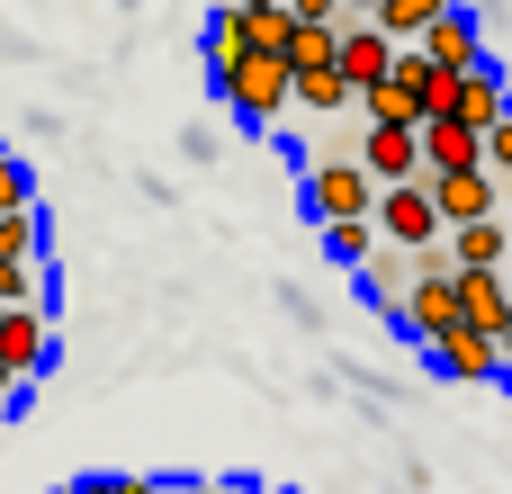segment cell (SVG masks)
Here are the masks:
<instances>
[{
    "mask_svg": "<svg viewBox=\"0 0 512 494\" xmlns=\"http://www.w3.org/2000/svg\"><path fill=\"white\" fill-rule=\"evenodd\" d=\"M0 369H9L18 387L54 369V306H9V324H0Z\"/></svg>",
    "mask_w": 512,
    "mask_h": 494,
    "instance_id": "6",
    "label": "cell"
},
{
    "mask_svg": "<svg viewBox=\"0 0 512 494\" xmlns=\"http://www.w3.org/2000/svg\"><path fill=\"white\" fill-rule=\"evenodd\" d=\"M378 9H387V0H342V18H378Z\"/></svg>",
    "mask_w": 512,
    "mask_h": 494,
    "instance_id": "24",
    "label": "cell"
},
{
    "mask_svg": "<svg viewBox=\"0 0 512 494\" xmlns=\"http://www.w3.org/2000/svg\"><path fill=\"white\" fill-rule=\"evenodd\" d=\"M36 252H45V225H36V207H27V216H0V270H9V261H36Z\"/></svg>",
    "mask_w": 512,
    "mask_h": 494,
    "instance_id": "19",
    "label": "cell"
},
{
    "mask_svg": "<svg viewBox=\"0 0 512 494\" xmlns=\"http://www.w3.org/2000/svg\"><path fill=\"white\" fill-rule=\"evenodd\" d=\"M423 351H432V369H441V378H468V387H495V378H512L504 333H477V324H459V333H441V342H423Z\"/></svg>",
    "mask_w": 512,
    "mask_h": 494,
    "instance_id": "5",
    "label": "cell"
},
{
    "mask_svg": "<svg viewBox=\"0 0 512 494\" xmlns=\"http://www.w3.org/2000/svg\"><path fill=\"white\" fill-rule=\"evenodd\" d=\"M441 117H459V126H477V135H495L512 117V90H504V72L495 63H477V72H450V108Z\"/></svg>",
    "mask_w": 512,
    "mask_h": 494,
    "instance_id": "7",
    "label": "cell"
},
{
    "mask_svg": "<svg viewBox=\"0 0 512 494\" xmlns=\"http://www.w3.org/2000/svg\"><path fill=\"white\" fill-rule=\"evenodd\" d=\"M450 270H512V216L450 225Z\"/></svg>",
    "mask_w": 512,
    "mask_h": 494,
    "instance_id": "14",
    "label": "cell"
},
{
    "mask_svg": "<svg viewBox=\"0 0 512 494\" xmlns=\"http://www.w3.org/2000/svg\"><path fill=\"white\" fill-rule=\"evenodd\" d=\"M198 54H207V72H234L243 54H261V36H252V9L216 0V9H207V36H198Z\"/></svg>",
    "mask_w": 512,
    "mask_h": 494,
    "instance_id": "12",
    "label": "cell"
},
{
    "mask_svg": "<svg viewBox=\"0 0 512 494\" xmlns=\"http://www.w3.org/2000/svg\"><path fill=\"white\" fill-rule=\"evenodd\" d=\"M414 342H441V333H459L468 324V297H459V270H450V243H432L423 252V279H414V297H405V315H396Z\"/></svg>",
    "mask_w": 512,
    "mask_h": 494,
    "instance_id": "3",
    "label": "cell"
},
{
    "mask_svg": "<svg viewBox=\"0 0 512 494\" xmlns=\"http://www.w3.org/2000/svg\"><path fill=\"white\" fill-rule=\"evenodd\" d=\"M432 198H441L450 225H486V216H504V180H495V171H432Z\"/></svg>",
    "mask_w": 512,
    "mask_h": 494,
    "instance_id": "10",
    "label": "cell"
},
{
    "mask_svg": "<svg viewBox=\"0 0 512 494\" xmlns=\"http://www.w3.org/2000/svg\"><path fill=\"white\" fill-rule=\"evenodd\" d=\"M27 198H36L27 162H18V153H0V216H27Z\"/></svg>",
    "mask_w": 512,
    "mask_h": 494,
    "instance_id": "20",
    "label": "cell"
},
{
    "mask_svg": "<svg viewBox=\"0 0 512 494\" xmlns=\"http://www.w3.org/2000/svg\"><path fill=\"white\" fill-rule=\"evenodd\" d=\"M360 162H369L378 189L423 180V126H369V135H360Z\"/></svg>",
    "mask_w": 512,
    "mask_h": 494,
    "instance_id": "9",
    "label": "cell"
},
{
    "mask_svg": "<svg viewBox=\"0 0 512 494\" xmlns=\"http://www.w3.org/2000/svg\"><path fill=\"white\" fill-rule=\"evenodd\" d=\"M0 153H9V144H0Z\"/></svg>",
    "mask_w": 512,
    "mask_h": 494,
    "instance_id": "29",
    "label": "cell"
},
{
    "mask_svg": "<svg viewBox=\"0 0 512 494\" xmlns=\"http://www.w3.org/2000/svg\"><path fill=\"white\" fill-rule=\"evenodd\" d=\"M216 99L243 117V126H279L297 108V63L288 54H243L234 72H216Z\"/></svg>",
    "mask_w": 512,
    "mask_h": 494,
    "instance_id": "1",
    "label": "cell"
},
{
    "mask_svg": "<svg viewBox=\"0 0 512 494\" xmlns=\"http://www.w3.org/2000/svg\"><path fill=\"white\" fill-rule=\"evenodd\" d=\"M378 243H387V234H378V216H342V225H324V252H333L342 270H369V261H378Z\"/></svg>",
    "mask_w": 512,
    "mask_h": 494,
    "instance_id": "17",
    "label": "cell"
},
{
    "mask_svg": "<svg viewBox=\"0 0 512 494\" xmlns=\"http://www.w3.org/2000/svg\"><path fill=\"white\" fill-rule=\"evenodd\" d=\"M234 9H288V0H234Z\"/></svg>",
    "mask_w": 512,
    "mask_h": 494,
    "instance_id": "27",
    "label": "cell"
},
{
    "mask_svg": "<svg viewBox=\"0 0 512 494\" xmlns=\"http://www.w3.org/2000/svg\"><path fill=\"white\" fill-rule=\"evenodd\" d=\"M54 494H108V477H72V486H54Z\"/></svg>",
    "mask_w": 512,
    "mask_h": 494,
    "instance_id": "23",
    "label": "cell"
},
{
    "mask_svg": "<svg viewBox=\"0 0 512 494\" xmlns=\"http://www.w3.org/2000/svg\"><path fill=\"white\" fill-rule=\"evenodd\" d=\"M306 216L315 225H342V216H378V180L360 153H315L306 162Z\"/></svg>",
    "mask_w": 512,
    "mask_h": 494,
    "instance_id": "2",
    "label": "cell"
},
{
    "mask_svg": "<svg viewBox=\"0 0 512 494\" xmlns=\"http://www.w3.org/2000/svg\"><path fill=\"white\" fill-rule=\"evenodd\" d=\"M297 108L306 117H342V108H360V90L342 81V63H324V72H297Z\"/></svg>",
    "mask_w": 512,
    "mask_h": 494,
    "instance_id": "16",
    "label": "cell"
},
{
    "mask_svg": "<svg viewBox=\"0 0 512 494\" xmlns=\"http://www.w3.org/2000/svg\"><path fill=\"white\" fill-rule=\"evenodd\" d=\"M459 297L477 333H512V270H459Z\"/></svg>",
    "mask_w": 512,
    "mask_h": 494,
    "instance_id": "15",
    "label": "cell"
},
{
    "mask_svg": "<svg viewBox=\"0 0 512 494\" xmlns=\"http://www.w3.org/2000/svg\"><path fill=\"white\" fill-rule=\"evenodd\" d=\"M441 9H450V0H387V9H378V27H387V36H396V45H423V36H432V18H441Z\"/></svg>",
    "mask_w": 512,
    "mask_h": 494,
    "instance_id": "18",
    "label": "cell"
},
{
    "mask_svg": "<svg viewBox=\"0 0 512 494\" xmlns=\"http://www.w3.org/2000/svg\"><path fill=\"white\" fill-rule=\"evenodd\" d=\"M0 405H18V378H9V369H0Z\"/></svg>",
    "mask_w": 512,
    "mask_h": 494,
    "instance_id": "26",
    "label": "cell"
},
{
    "mask_svg": "<svg viewBox=\"0 0 512 494\" xmlns=\"http://www.w3.org/2000/svg\"><path fill=\"white\" fill-rule=\"evenodd\" d=\"M432 171H486V135L459 126V117H432V126H423V180H432Z\"/></svg>",
    "mask_w": 512,
    "mask_h": 494,
    "instance_id": "13",
    "label": "cell"
},
{
    "mask_svg": "<svg viewBox=\"0 0 512 494\" xmlns=\"http://www.w3.org/2000/svg\"><path fill=\"white\" fill-rule=\"evenodd\" d=\"M108 494H171V486H153V477H108Z\"/></svg>",
    "mask_w": 512,
    "mask_h": 494,
    "instance_id": "22",
    "label": "cell"
},
{
    "mask_svg": "<svg viewBox=\"0 0 512 494\" xmlns=\"http://www.w3.org/2000/svg\"><path fill=\"white\" fill-rule=\"evenodd\" d=\"M423 54H432L441 72H477V63H486V36H477V9H459V0H450V9L432 18Z\"/></svg>",
    "mask_w": 512,
    "mask_h": 494,
    "instance_id": "11",
    "label": "cell"
},
{
    "mask_svg": "<svg viewBox=\"0 0 512 494\" xmlns=\"http://www.w3.org/2000/svg\"><path fill=\"white\" fill-rule=\"evenodd\" d=\"M486 171H495V180H512V117L486 135Z\"/></svg>",
    "mask_w": 512,
    "mask_h": 494,
    "instance_id": "21",
    "label": "cell"
},
{
    "mask_svg": "<svg viewBox=\"0 0 512 494\" xmlns=\"http://www.w3.org/2000/svg\"><path fill=\"white\" fill-rule=\"evenodd\" d=\"M378 234H387V243H405V252L450 243V216H441L432 180H396V189H378Z\"/></svg>",
    "mask_w": 512,
    "mask_h": 494,
    "instance_id": "4",
    "label": "cell"
},
{
    "mask_svg": "<svg viewBox=\"0 0 512 494\" xmlns=\"http://www.w3.org/2000/svg\"><path fill=\"white\" fill-rule=\"evenodd\" d=\"M396 54H405V45H396L378 18H342V81H351V90H378V81L396 72Z\"/></svg>",
    "mask_w": 512,
    "mask_h": 494,
    "instance_id": "8",
    "label": "cell"
},
{
    "mask_svg": "<svg viewBox=\"0 0 512 494\" xmlns=\"http://www.w3.org/2000/svg\"><path fill=\"white\" fill-rule=\"evenodd\" d=\"M504 351H512V333H504Z\"/></svg>",
    "mask_w": 512,
    "mask_h": 494,
    "instance_id": "28",
    "label": "cell"
},
{
    "mask_svg": "<svg viewBox=\"0 0 512 494\" xmlns=\"http://www.w3.org/2000/svg\"><path fill=\"white\" fill-rule=\"evenodd\" d=\"M171 494H243V486H171Z\"/></svg>",
    "mask_w": 512,
    "mask_h": 494,
    "instance_id": "25",
    "label": "cell"
}]
</instances>
